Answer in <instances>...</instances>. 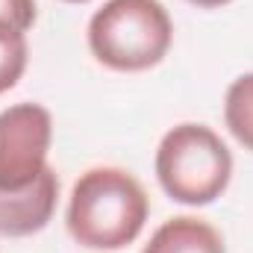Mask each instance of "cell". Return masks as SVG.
<instances>
[{"instance_id": "30bf717a", "label": "cell", "mask_w": 253, "mask_h": 253, "mask_svg": "<svg viewBox=\"0 0 253 253\" xmlns=\"http://www.w3.org/2000/svg\"><path fill=\"white\" fill-rule=\"evenodd\" d=\"M189 3L197 9H221V6H230L233 0H189Z\"/></svg>"}, {"instance_id": "ba28073f", "label": "cell", "mask_w": 253, "mask_h": 253, "mask_svg": "<svg viewBox=\"0 0 253 253\" xmlns=\"http://www.w3.org/2000/svg\"><path fill=\"white\" fill-rule=\"evenodd\" d=\"M27 59H30L27 36L9 24H0V94L18 85V80L27 71Z\"/></svg>"}, {"instance_id": "8992f818", "label": "cell", "mask_w": 253, "mask_h": 253, "mask_svg": "<svg viewBox=\"0 0 253 253\" xmlns=\"http://www.w3.org/2000/svg\"><path fill=\"white\" fill-rule=\"evenodd\" d=\"M141 253H227V245L221 230L209 221L194 215H177L156 227Z\"/></svg>"}, {"instance_id": "7a4b0ae2", "label": "cell", "mask_w": 253, "mask_h": 253, "mask_svg": "<svg viewBox=\"0 0 253 253\" xmlns=\"http://www.w3.org/2000/svg\"><path fill=\"white\" fill-rule=\"evenodd\" d=\"M85 39L103 68L138 74L168 56L174 24L159 0H106L91 15Z\"/></svg>"}, {"instance_id": "8fae6325", "label": "cell", "mask_w": 253, "mask_h": 253, "mask_svg": "<svg viewBox=\"0 0 253 253\" xmlns=\"http://www.w3.org/2000/svg\"><path fill=\"white\" fill-rule=\"evenodd\" d=\"M65 3H88V0H65Z\"/></svg>"}, {"instance_id": "52a82bcc", "label": "cell", "mask_w": 253, "mask_h": 253, "mask_svg": "<svg viewBox=\"0 0 253 253\" xmlns=\"http://www.w3.org/2000/svg\"><path fill=\"white\" fill-rule=\"evenodd\" d=\"M224 124L245 150H253V71L230 83L224 94Z\"/></svg>"}, {"instance_id": "3957f363", "label": "cell", "mask_w": 253, "mask_h": 253, "mask_svg": "<svg viewBox=\"0 0 253 253\" xmlns=\"http://www.w3.org/2000/svg\"><path fill=\"white\" fill-rule=\"evenodd\" d=\"M156 180L162 191L183 206H209L233 180V153L206 124L171 126L156 147Z\"/></svg>"}, {"instance_id": "9c48e42d", "label": "cell", "mask_w": 253, "mask_h": 253, "mask_svg": "<svg viewBox=\"0 0 253 253\" xmlns=\"http://www.w3.org/2000/svg\"><path fill=\"white\" fill-rule=\"evenodd\" d=\"M36 0H0V24L27 33L36 24Z\"/></svg>"}, {"instance_id": "5b68a950", "label": "cell", "mask_w": 253, "mask_h": 253, "mask_svg": "<svg viewBox=\"0 0 253 253\" xmlns=\"http://www.w3.org/2000/svg\"><path fill=\"white\" fill-rule=\"evenodd\" d=\"M59 203V177L47 165L39 180L15 191H0V236L3 239H24L42 233Z\"/></svg>"}, {"instance_id": "277c9868", "label": "cell", "mask_w": 253, "mask_h": 253, "mask_svg": "<svg viewBox=\"0 0 253 253\" xmlns=\"http://www.w3.org/2000/svg\"><path fill=\"white\" fill-rule=\"evenodd\" d=\"M53 115L42 103H15L0 112V191H15L39 180L47 168Z\"/></svg>"}, {"instance_id": "6da1fadb", "label": "cell", "mask_w": 253, "mask_h": 253, "mask_svg": "<svg viewBox=\"0 0 253 253\" xmlns=\"http://www.w3.org/2000/svg\"><path fill=\"white\" fill-rule=\"evenodd\" d=\"M150 215L144 186L124 168H88L68 197V236L88 251H121L132 245Z\"/></svg>"}]
</instances>
